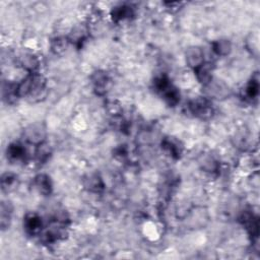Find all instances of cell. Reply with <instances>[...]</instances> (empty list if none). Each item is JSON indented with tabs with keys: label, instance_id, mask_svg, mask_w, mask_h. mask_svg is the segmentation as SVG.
<instances>
[{
	"label": "cell",
	"instance_id": "3957f363",
	"mask_svg": "<svg viewBox=\"0 0 260 260\" xmlns=\"http://www.w3.org/2000/svg\"><path fill=\"white\" fill-rule=\"evenodd\" d=\"M185 60L188 66L195 70L205 62L204 51L199 46H190L185 51Z\"/></svg>",
	"mask_w": 260,
	"mask_h": 260
},
{
	"label": "cell",
	"instance_id": "4fadbf2b",
	"mask_svg": "<svg viewBox=\"0 0 260 260\" xmlns=\"http://www.w3.org/2000/svg\"><path fill=\"white\" fill-rule=\"evenodd\" d=\"M199 165L204 172L210 173V174H213L220 170V162L211 155H204L201 157L199 160Z\"/></svg>",
	"mask_w": 260,
	"mask_h": 260
},
{
	"label": "cell",
	"instance_id": "30bf717a",
	"mask_svg": "<svg viewBox=\"0 0 260 260\" xmlns=\"http://www.w3.org/2000/svg\"><path fill=\"white\" fill-rule=\"evenodd\" d=\"M6 154H7V158L9 161L20 162V161H24L26 159L27 150H26L24 145L15 143L7 147Z\"/></svg>",
	"mask_w": 260,
	"mask_h": 260
},
{
	"label": "cell",
	"instance_id": "44dd1931",
	"mask_svg": "<svg viewBox=\"0 0 260 260\" xmlns=\"http://www.w3.org/2000/svg\"><path fill=\"white\" fill-rule=\"evenodd\" d=\"M259 93V81L258 79H253L249 81L245 88V97L249 100L256 99Z\"/></svg>",
	"mask_w": 260,
	"mask_h": 260
},
{
	"label": "cell",
	"instance_id": "9c48e42d",
	"mask_svg": "<svg viewBox=\"0 0 260 260\" xmlns=\"http://www.w3.org/2000/svg\"><path fill=\"white\" fill-rule=\"evenodd\" d=\"M232 49H233L232 43L228 39H219L214 41L211 44L212 52L215 54V55L221 56V57H226L228 55H230Z\"/></svg>",
	"mask_w": 260,
	"mask_h": 260
},
{
	"label": "cell",
	"instance_id": "2e32d148",
	"mask_svg": "<svg viewBox=\"0 0 260 260\" xmlns=\"http://www.w3.org/2000/svg\"><path fill=\"white\" fill-rule=\"evenodd\" d=\"M86 34H88V30H86L83 26H78L74 29H72L69 36L67 37L69 42L75 45H80L81 42H83L86 38Z\"/></svg>",
	"mask_w": 260,
	"mask_h": 260
},
{
	"label": "cell",
	"instance_id": "8992f818",
	"mask_svg": "<svg viewBox=\"0 0 260 260\" xmlns=\"http://www.w3.org/2000/svg\"><path fill=\"white\" fill-rule=\"evenodd\" d=\"M204 88L207 89V95L208 99H221V98H225L229 94V88L220 81H214L213 79L207 84L204 85Z\"/></svg>",
	"mask_w": 260,
	"mask_h": 260
},
{
	"label": "cell",
	"instance_id": "ac0fdd59",
	"mask_svg": "<svg viewBox=\"0 0 260 260\" xmlns=\"http://www.w3.org/2000/svg\"><path fill=\"white\" fill-rule=\"evenodd\" d=\"M162 147L165 148L166 151H168L169 155L173 158H179L181 154V146L178 142L172 138H166L162 140Z\"/></svg>",
	"mask_w": 260,
	"mask_h": 260
},
{
	"label": "cell",
	"instance_id": "e0dca14e",
	"mask_svg": "<svg viewBox=\"0 0 260 260\" xmlns=\"http://www.w3.org/2000/svg\"><path fill=\"white\" fill-rule=\"evenodd\" d=\"M132 16H133L132 7L127 6V5H121V6L115 7L112 12V17L114 20H117V21L130 18Z\"/></svg>",
	"mask_w": 260,
	"mask_h": 260
},
{
	"label": "cell",
	"instance_id": "ba28073f",
	"mask_svg": "<svg viewBox=\"0 0 260 260\" xmlns=\"http://www.w3.org/2000/svg\"><path fill=\"white\" fill-rule=\"evenodd\" d=\"M32 184H34L36 190L41 195H43V196H48V195H50L53 191L52 180L50 176H48L47 174H44V173L38 174L34 178V183Z\"/></svg>",
	"mask_w": 260,
	"mask_h": 260
},
{
	"label": "cell",
	"instance_id": "9a60e30c",
	"mask_svg": "<svg viewBox=\"0 0 260 260\" xmlns=\"http://www.w3.org/2000/svg\"><path fill=\"white\" fill-rule=\"evenodd\" d=\"M51 154H52L51 147L45 142V143H43V144L36 146L35 159L39 162V164H44V162H46L50 159Z\"/></svg>",
	"mask_w": 260,
	"mask_h": 260
},
{
	"label": "cell",
	"instance_id": "6da1fadb",
	"mask_svg": "<svg viewBox=\"0 0 260 260\" xmlns=\"http://www.w3.org/2000/svg\"><path fill=\"white\" fill-rule=\"evenodd\" d=\"M47 128L46 125L42 122H35L27 126L24 130L25 140L32 146H39L46 142Z\"/></svg>",
	"mask_w": 260,
	"mask_h": 260
},
{
	"label": "cell",
	"instance_id": "277c9868",
	"mask_svg": "<svg viewBox=\"0 0 260 260\" xmlns=\"http://www.w3.org/2000/svg\"><path fill=\"white\" fill-rule=\"evenodd\" d=\"M17 62L28 72V74L39 73L38 69L40 67V60L36 54L31 52L21 53L17 58Z\"/></svg>",
	"mask_w": 260,
	"mask_h": 260
},
{
	"label": "cell",
	"instance_id": "7a4b0ae2",
	"mask_svg": "<svg viewBox=\"0 0 260 260\" xmlns=\"http://www.w3.org/2000/svg\"><path fill=\"white\" fill-rule=\"evenodd\" d=\"M188 108H189V111L191 112V114H193L194 116H196L198 118H201V119H208V118L211 117V115L213 113L212 105H211L210 99H208L207 97L196 98V99L192 100L189 103Z\"/></svg>",
	"mask_w": 260,
	"mask_h": 260
},
{
	"label": "cell",
	"instance_id": "5bb4252c",
	"mask_svg": "<svg viewBox=\"0 0 260 260\" xmlns=\"http://www.w3.org/2000/svg\"><path fill=\"white\" fill-rule=\"evenodd\" d=\"M84 187L93 193L101 192L104 189V182L98 174L89 175L84 179Z\"/></svg>",
	"mask_w": 260,
	"mask_h": 260
},
{
	"label": "cell",
	"instance_id": "8fae6325",
	"mask_svg": "<svg viewBox=\"0 0 260 260\" xmlns=\"http://www.w3.org/2000/svg\"><path fill=\"white\" fill-rule=\"evenodd\" d=\"M14 208L10 202L2 201L1 208H0V226L1 229L4 231L10 226L12 223V215H13Z\"/></svg>",
	"mask_w": 260,
	"mask_h": 260
},
{
	"label": "cell",
	"instance_id": "7c38bea8",
	"mask_svg": "<svg viewBox=\"0 0 260 260\" xmlns=\"http://www.w3.org/2000/svg\"><path fill=\"white\" fill-rule=\"evenodd\" d=\"M195 75H196L197 81L204 86L207 85L213 78H212V69L211 67V64L203 63L201 66L194 70Z\"/></svg>",
	"mask_w": 260,
	"mask_h": 260
},
{
	"label": "cell",
	"instance_id": "52a82bcc",
	"mask_svg": "<svg viewBox=\"0 0 260 260\" xmlns=\"http://www.w3.org/2000/svg\"><path fill=\"white\" fill-rule=\"evenodd\" d=\"M110 78L105 71H96L92 75V83L94 85V89L98 95H104L106 94L107 90L109 89L110 84Z\"/></svg>",
	"mask_w": 260,
	"mask_h": 260
},
{
	"label": "cell",
	"instance_id": "ffe728a7",
	"mask_svg": "<svg viewBox=\"0 0 260 260\" xmlns=\"http://www.w3.org/2000/svg\"><path fill=\"white\" fill-rule=\"evenodd\" d=\"M17 185V177L13 173H5L1 177V188L3 191L8 192Z\"/></svg>",
	"mask_w": 260,
	"mask_h": 260
},
{
	"label": "cell",
	"instance_id": "d6986e66",
	"mask_svg": "<svg viewBox=\"0 0 260 260\" xmlns=\"http://www.w3.org/2000/svg\"><path fill=\"white\" fill-rule=\"evenodd\" d=\"M70 44V42L68 38L65 37H57L55 39H53L51 42V50L53 53L55 54H62L67 50L68 46Z\"/></svg>",
	"mask_w": 260,
	"mask_h": 260
},
{
	"label": "cell",
	"instance_id": "5b68a950",
	"mask_svg": "<svg viewBox=\"0 0 260 260\" xmlns=\"http://www.w3.org/2000/svg\"><path fill=\"white\" fill-rule=\"evenodd\" d=\"M24 228L29 235L36 236L41 234L43 228L42 218L35 212L28 213L24 219Z\"/></svg>",
	"mask_w": 260,
	"mask_h": 260
}]
</instances>
